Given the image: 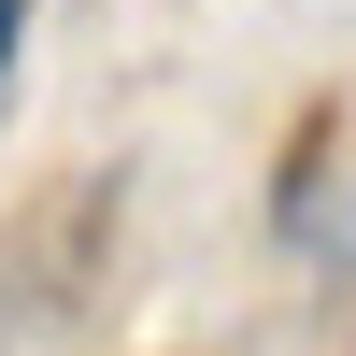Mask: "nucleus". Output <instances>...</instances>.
Returning <instances> with one entry per match:
<instances>
[{
  "label": "nucleus",
  "mask_w": 356,
  "mask_h": 356,
  "mask_svg": "<svg viewBox=\"0 0 356 356\" xmlns=\"http://www.w3.org/2000/svg\"><path fill=\"white\" fill-rule=\"evenodd\" d=\"M15 57H29V0H0V100H15Z\"/></svg>",
  "instance_id": "1"
}]
</instances>
